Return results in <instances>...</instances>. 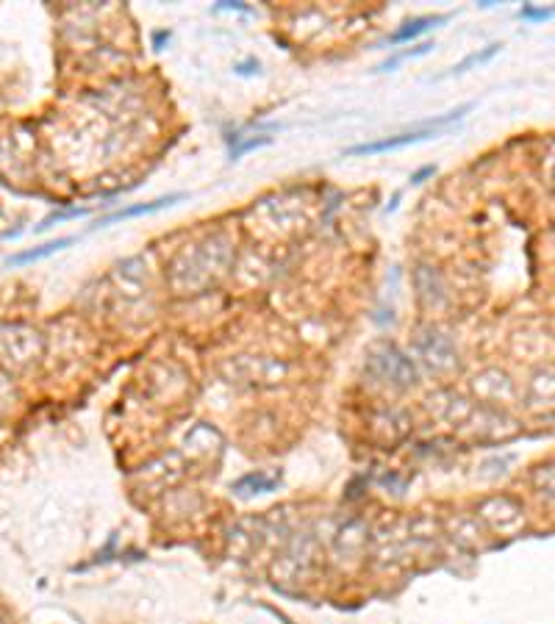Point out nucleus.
Segmentation results:
<instances>
[{
    "label": "nucleus",
    "instance_id": "2",
    "mask_svg": "<svg viewBox=\"0 0 555 624\" xmlns=\"http://www.w3.org/2000/svg\"><path fill=\"white\" fill-rule=\"evenodd\" d=\"M372 366L380 377L392 380V383H400V386H409L416 380L414 366L409 363V358L403 353H397L394 347H380L378 353H372Z\"/></svg>",
    "mask_w": 555,
    "mask_h": 624
},
{
    "label": "nucleus",
    "instance_id": "1",
    "mask_svg": "<svg viewBox=\"0 0 555 624\" xmlns=\"http://www.w3.org/2000/svg\"><path fill=\"white\" fill-rule=\"evenodd\" d=\"M469 106H463L459 111H450L447 117H439V120H430L428 125H422V128H416V131H409V134H397V136H386V139H380V142H367V144H356V147H350L347 150V156H375V153H386V150H400V147H406V144H414V142H422V139H428V136L436 134V128H444V125H450V123H456V120H461V114L466 111Z\"/></svg>",
    "mask_w": 555,
    "mask_h": 624
},
{
    "label": "nucleus",
    "instance_id": "6",
    "mask_svg": "<svg viewBox=\"0 0 555 624\" xmlns=\"http://www.w3.org/2000/svg\"><path fill=\"white\" fill-rule=\"evenodd\" d=\"M430 50H433V45H430V42H422V45L411 47V50H400V53H394L392 58H386V61H383L378 70H380V73H389V70H394L400 61H409V58H416V56H425V53H430Z\"/></svg>",
    "mask_w": 555,
    "mask_h": 624
},
{
    "label": "nucleus",
    "instance_id": "8",
    "mask_svg": "<svg viewBox=\"0 0 555 624\" xmlns=\"http://www.w3.org/2000/svg\"><path fill=\"white\" fill-rule=\"evenodd\" d=\"M555 11H530V8H525L522 11V17H530V20H544V17H553Z\"/></svg>",
    "mask_w": 555,
    "mask_h": 624
},
{
    "label": "nucleus",
    "instance_id": "7",
    "mask_svg": "<svg viewBox=\"0 0 555 624\" xmlns=\"http://www.w3.org/2000/svg\"><path fill=\"white\" fill-rule=\"evenodd\" d=\"M497 47H500V45H489V47H486V50H483V53H472V56H469V58H466V61H461V64H459V67H453V73H466V70H469V67H472V64H480V61H486V58H492V56H494V53H497Z\"/></svg>",
    "mask_w": 555,
    "mask_h": 624
},
{
    "label": "nucleus",
    "instance_id": "5",
    "mask_svg": "<svg viewBox=\"0 0 555 624\" xmlns=\"http://www.w3.org/2000/svg\"><path fill=\"white\" fill-rule=\"evenodd\" d=\"M70 242H73V239H58V242H50V244L39 247V250H28V253H23V256H14V258H8V264H28V261H39V258H47V256H53V253L64 250V247H67Z\"/></svg>",
    "mask_w": 555,
    "mask_h": 624
},
{
    "label": "nucleus",
    "instance_id": "9",
    "mask_svg": "<svg viewBox=\"0 0 555 624\" xmlns=\"http://www.w3.org/2000/svg\"><path fill=\"white\" fill-rule=\"evenodd\" d=\"M428 175H433V167H425V170H419L416 175H411V183H422V178H428Z\"/></svg>",
    "mask_w": 555,
    "mask_h": 624
},
{
    "label": "nucleus",
    "instance_id": "3",
    "mask_svg": "<svg viewBox=\"0 0 555 624\" xmlns=\"http://www.w3.org/2000/svg\"><path fill=\"white\" fill-rule=\"evenodd\" d=\"M444 20H447L444 14H436V17L430 14V17H416V20H409V23H406L400 31H394V34H392V39H389V42H392V45L409 42V39H414V37H419V34H425V31L436 28V25H439V23H444Z\"/></svg>",
    "mask_w": 555,
    "mask_h": 624
},
{
    "label": "nucleus",
    "instance_id": "4",
    "mask_svg": "<svg viewBox=\"0 0 555 624\" xmlns=\"http://www.w3.org/2000/svg\"><path fill=\"white\" fill-rule=\"evenodd\" d=\"M175 200H181V194H173V197H167V200H153V203L131 206V208H120V211H114L111 217H106L100 225H111V223H120V220H131V217H139V214H153V211H158V208H164V206H170V203H175Z\"/></svg>",
    "mask_w": 555,
    "mask_h": 624
}]
</instances>
